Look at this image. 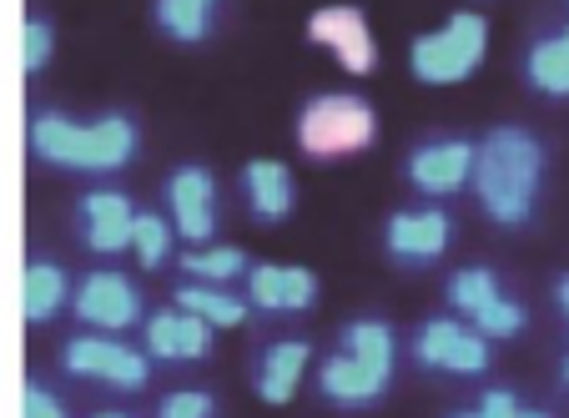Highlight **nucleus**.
Instances as JSON below:
<instances>
[{"mask_svg":"<svg viewBox=\"0 0 569 418\" xmlns=\"http://www.w3.org/2000/svg\"><path fill=\"white\" fill-rule=\"evenodd\" d=\"M515 418H549V414H545V408H519Z\"/></svg>","mask_w":569,"mask_h":418,"instance_id":"nucleus-31","label":"nucleus"},{"mask_svg":"<svg viewBox=\"0 0 569 418\" xmlns=\"http://www.w3.org/2000/svg\"><path fill=\"white\" fill-rule=\"evenodd\" d=\"M525 308H519L515 298H505V292H499L495 302H483L479 312H473L469 318V328L473 332H483V338H489V344H499V338H519V332H525Z\"/></svg>","mask_w":569,"mask_h":418,"instance_id":"nucleus-25","label":"nucleus"},{"mask_svg":"<svg viewBox=\"0 0 569 418\" xmlns=\"http://www.w3.org/2000/svg\"><path fill=\"white\" fill-rule=\"evenodd\" d=\"M479 207L499 227H525L539 207L545 187V141L525 127H495L483 141H473V177Z\"/></svg>","mask_w":569,"mask_h":418,"instance_id":"nucleus-1","label":"nucleus"},{"mask_svg":"<svg viewBox=\"0 0 569 418\" xmlns=\"http://www.w3.org/2000/svg\"><path fill=\"white\" fill-rule=\"evenodd\" d=\"M212 414H217V404L202 388H177V394H167L157 408V418H212Z\"/></svg>","mask_w":569,"mask_h":418,"instance_id":"nucleus-27","label":"nucleus"},{"mask_svg":"<svg viewBox=\"0 0 569 418\" xmlns=\"http://www.w3.org/2000/svg\"><path fill=\"white\" fill-rule=\"evenodd\" d=\"M172 308L202 318L207 328H242V322H248V298H237V292L217 288V282H182Z\"/></svg>","mask_w":569,"mask_h":418,"instance_id":"nucleus-19","label":"nucleus"},{"mask_svg":"<svg viewBox=\"0 0 569 418\" xmlns=\"http://www.w3.org/2000/svg\"><path fill=\"white\" fill-rule=\"evenodd\" d=\"M499 292H505L499 288V272H489V268H459L449 278V302L463 318H473V312H479L483 302H495Z\"/></svg>","mask_w":569,"mask_h":418,"instance_id":"nucleus-24","label":"nucleus"},{"mask_svg":"<svg viewBox=\"0 0 569 418\" xmlns=\"http://www.w3.org/2000/svg\"><path fill=\"white\" fill-rule=\"evenodd\" d=\"M308 41L333 51L348 76H373L378 71V41L373 26L358 6H318L308 16Z\"/></svg>","mask_w":569,"mask_h":418,"instance_id":"nucleus-10","label":"nucleus"},{"mask_svg":"<svg viewBox=\"0 0 569 418\" xmlns=\"http://www.w3.org/2000/svg\"><path fill=\"white\" fill-rule=\"evenodd\" d=\"M449 418H479V414H449Z\"/></svg>","mask_w":569,"mask_h":418,"instance_id":"nucleus-33","label":"nucleus"},{"mask_svg":"<svg viewBox=\"0 0 569 418\" xmlns=\"http://www.w3.org/2000/svg\"><path fill=\"white\" fill-rule=\"evenodd\" d=\"M71 308L91 332H127L147 318L141 288L127 278V272H111V268H97V272H87V278L76 282Z\"/></svg>","mask_w":569,"mask_h":418,"instance_id":"nucleus-7","label":"nucleus"},{"mask_svg":"<svg viewBox=\"0 0 569 418\" xmlns=\"http://www.w3.org/2000/svg\"><path fill=\"white\" fill-rule=\"evenodd\" d=\"M61 368L71 378H91V384L121 388V394H141L151 384V358L141 348L121 344L117 332H76V338H66Z\"/></svg>","mask_w":569,"mask_h":418,"instance_id":"nucleus-6","label":"nucleus"},{"mask_svg":"<svg viewBox=\"0 0 569 418\" xmlns=\"http://www.w3.org/2000/svg\"><path fill=\"white\" fill-rule=\"evenodd\" d=\"M242 278H248V308L308 312L318 302V272L298 268V262H252Z\"/></svg>","mask_w":569,"mask_h":418,"instance_id":"nucleus-14","label":"nucleus"},{"mask_svg":"<svg viewBox=\"0 0 569 418\" xmlns=\"http://www.w3.org/2000/svg\"><path fill=\"white\" fill-rule=\"evenodd\" d=\"M308 364H312V344L308 338H278V344L262 348L258 368H252V388H258L262 404L282 408L298 398L302 378H308Z\"/></svg>","mask_w":569,"mask_h":418,"instance_id":"nucleus-16","label":"nucleus"},{"mask_svg":"<svg viewBox=\"0 0 569 418\" xmlns=\"http://www.w3.org/2000/svg\"><path fill=\"white\" fill-rule=\"evenodd\" d=\"M453 217L443 207H398L383 222V252L398 268H429L449 252Z\"/></svg>","mask_w":569,"mask_h":418,"instance_id":"nucleus-8","label":"nucleus"},{"mask_svg":"<svg viewBox=\"0 0 569 418\" xmlns=\"http://www.w3.org/2000/svg\"><path fill=\"white\" fill-rule=\"evenodd\" d=\"M555 302H559V312H565V322H569V272L555 282Z\"/></svg>","mask_w":569,"mask_h":418,"instance_id":"nucleus-30","label":"nucleus"},{"mask_svg":"<svg viewBox=\"0 0 569 418\" xmlns=\"http://www.w3.org/2000/svg\"><path fill=\"white\" fill-rule=\"evenodd\" d=\"M403 177H409L413 192L423 197H453L469 187L473 177V141L469 137H433V141H419L403 161Z\"/></svg>","mask_w":569,"mask_h":418,"instance_id":"nucleus-11","label":"nucleus"},{"mask_svg":"<svg viewBox=\"0 0 569 418\" xmlns=\"http://www.w3.org/2000/svg\"><path fill=\"white\" fill-rule=\"evenodd\" d=\"M66 302H71V278H66L61 262H51V258L26 262V272H21V312H26V322L41 328V322L61 318Z\"/></svg>","mask_w":569,"mask_h":418,"instance_id":"nucleus-18","label":"nucleus"},{"mask_svg":"<svg viewBox=\"0 0 569 418\" xmlns=\"http://www.w3.org/2000/svg\"><path fill=\"white\" fill-rule=\"evenodd\" d=\"M141 354L157 364H202L212 354V328L182 308H161L141 322Z\"/></svg>","mask_w":569,"mask_h":418,"instance_id":"nucleus-13","label":"nucleus"},{"mask_svg":"<svg viewBox=\"0 0 569 418\" xmlns=\"http://www.w3.org/2000/svg\"><path fill=\"white\" fill-rule=\"evenodd\" d=\"M172 247H177V232L172 222L161 212H137V222H131V252H137V262L147 272L167 268L172 262Z\"/></svg>","mask_w":569,"mask_h":418,"instance_id":"nucleus-23","label":"nucleus"},{"mask_svg":"<svg viewBox=\"0 0 569 418\" xmlns=\"http://www.w3.org/2000/svg\"><path fill=\"white\" fill-rule=\"evenodd\" d=\"M21 418H71V414H66V404L46 384L26 378V388H21Z\"/></svg>","mask_w":569,"mask_h":418,"instance_id":"nucleus-28","label":"nucleus"},{"mask_svg":"<svg viewBox=\"0 0 569 418\" xmlns=\"http://www.w3.org/2000/svg\"><path fill=\"white\" fill-rule=\"evenodd\" d=\"M177 268L192 282H217V288H227V282H237L252 262H248V252L232 242H202V247H187L182 258H177Z\"/></svg>","mask_w":569,"mask_h":418,"instance_id":"nucleus-22","label":"nucleus"},{"mask_svg":"<svg viewBox=\"0 0 569 418\" xmlns=\"http://www.w3.org/2000/svg\"><path fill=\"white\" fill-rule=\"evenodd\" d=\"M489 56V21L479 11H453L439 31H423L409 46V71L423 87H459Z\"/></svg>","mask_w":569,"mask_h":418,"instance_id":"nucleus-5","label":"nucleus"},{"mask_svg":"<svg viewBox=\"0 0 569 418\" xmlns=\"http://www.w3.org/2000/svg\"><path fill=\"white\" fill-rule=\"evenodd\" d=\"M167 207H172V232L182 242L202 247L217 232V177L207 172L202 161H182L167 177Z\"/></svg>","mask_w":569,"mask_h":418,"instance_id":"nucleus-12","label":"nucleus"},{"mask_svg":"<svg viewBox=\"0 0 569 418\" xmlns=\"http://www.w3.org/2000/svg\"><path fill=\"white\" fill-rule=\"evenodd\" d=\"M413 358H419L423 368H433V374L473 378L489 368V338L473 332L469 322H459V318H429L413 332Z\"/></svg>","mask_w":569,"mask_h":418,"instance_id":"nucleus-9","label":"nucleus"},{"mask_svg":"<svg viewBox=\"0 0 569 418\" xmlns=\"http://www.w3.org/2000/svg\"><path fill=\"white\" fill-rule=\"evenodd\" d=\"M525 76L539 97H569V26L529 46Z\"/></svg>","mask_w":569,"mask_h":418,"instance_id":"nucleus-21","label":"nucleus"},{"mask_svg":"<svg viewBox=\"0 0 569 418\" xmlns=\"http://www.w3.org/2000/svg\"><path fill=\"white\" fill-rule=\"evenodd\" d=\"M51 56H56V26L46 21V16H26V26H21V66H26V76L46 71Z\"/></svg>","mask_w":569,"mask_h":418,"instance_id":"nucleus-26","label":"nucleus"},{"mask_svg":"<svg viewBox=\"0 0 569 418\" xmlns=\"http://www.w3.org/2000/svg\"><path fill=\"white\" fill-rule=\"evenodd\" d=\"M91 418H127V414H117V408H107V414H91Z\"/></svg>","mask_w":569,"mask_h":418,"instance_id":"nucleus-32","label":"nucleus"},{"mask_svg":"<svg viewBox=\"0 0 569 418\" xmlns=\"http://www.w3.org/2000/svg\"><path fill=\"white\" fill-rule=\"evenodd\" d=\"M398 368V328L388 318H353L338 332V354L322 358L318 394L338 408H368L388 394Z\"/></svg>","mask_w":569,"mask_h":418,"instance_id":"nucleus-3","label":"nucleus"},{"mask_svg":"<svg viewBox=\"0 0 569 418\" xmlns=\"http://www.w3.org/2000/svg\"><path fill=\"white\" fill-rule=\"evenodd\" d=\"M26 137H31V151L46 167L81 172V177L121 172V167L137 161V147H141V131L127 111H107L97 121H71L61 111H36Z\"/></svg>","mask_w":569,"mask_h":418,"instance_id":"nucleus-2","label":"nucleus"},{"mask_svg":"<svg viewBox=\"0 0 569 418\" xmlns=\"http://www.w3.org/2000/svg\"><path fill=\"white\" fill-rule=\"evenodd\" d=\"M242 192H248V212L262 227H272V222H288L292 207H298V177H292L288 161L258 157L242 167Z\"/></svg>","mask_w":569,"mask_h":418,"instance_id":"nucleus-17","label":"nucleus"},{"mask_svg":"<svg viewBox=\"0 0 569 418\" xmlns=\"http://www.w3.org/2000/svg\"><path fill=\"white\" fill-rule=\"evenodd\" d=\"M76 217H81V242H87L97 258H117V252L131 247L137 207H131V197L117 192V187H97V192H87L81 207H76Z\"/></svg>","mask_w":569,"mask_h":418,"instance_id":"nucleus-15","label":"nucleus"},{"mask_svg":"<svg viewBox=\"0 0 569 418\" xmlns=\"http://www.w3.org/2000/svg\"><path fill=\"white\" fill-rule=\"evenodd\" d=\"M565 384H569V358H565Z\"/></svg>","mask_w":569,"mask_h":418,"instance_id":"nucleus-34","label":"nucleus"},{"mask_svg":"<svg viewBox=\"0 0 569 418\" xmlns=\"http://www.w3.org/2000/svg\"><path fill=\"white\" fill-rule=\"evenodd\" d=\"M479 418H515L519 414V398L509 394V388H489V394L479 398V408H473Z\"/></svg>","mask_w":569,"mask_h":418,"instance_id":"nucleus-29","label":"nucleus"},{"mask_svg":"<svg viewBox=\"0 0 569 418\" xmlns=\"http://www.w3.org/2000/svg\"><path fill=\"white\" fill-rule=\"evenodd\" d=\"M378 141V111L358 91H318L298 111V147L312 161H343Z\"/></svg>","mask_w":569,"mask_h":418,"instance_id":"nucleus-4","label":"nucleus"},{"mask_svg":"<svg viewBox=\"0 0 569 418\" xmlns=\"http://www.w3.org/2000/svg\"><path fill=\"white\" fill-rule=\"evenodd\" d=\"M217 6L222 0H151V21L161 36H172L177 46H197L212 36Z\"/></svg>","mask_w":569,"mask_h":418,"instance_id":"nucleus-20","label":"nucleus"}]
</instances>
